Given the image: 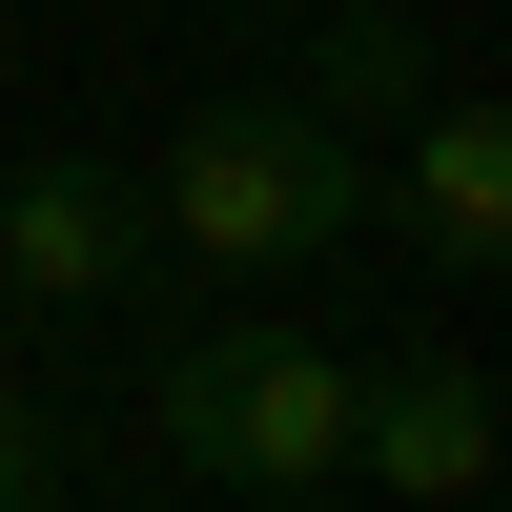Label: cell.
<instances>
[{
    "label": "cell",
    "mask_w": 512,
    "mask_h": 512,
    "mask_svg": "<svg viewBox=\"0 0 512 512\" xmlns=\"http://www.w3.org/2000/svg\"><path fill=\"white\" fill-rule=\"evenodd\" d=\"M369 185H390V164H369L328 103H287V82L267 103H185L164 164H144V246L164 267H328V246L390 226Z\"/></svg>",
    "instance_id": "6da1fadb"
},
{
    "label": "cell",
    "mask_w": 512,
    "mask_h": 512,
    "mask_svg": "<svg viewBox=\"0 0 512 512\" xmlns=\"http://www.w3.org/2000/svg\"><path fill=\"white\" fill-rule=\"evenodd\" d=\"M144 431H164V472L308 512L328 472H349V349H328V328H185L164 390H144Z\"/></svg>",
    "instance_id": "7a4b0ae2"
},
{
    "label": "cell",
    "mask_w": 512,
    "mask_h": 512,
    "mask_svg": "<svg viewBox=\"0 0 512 512\" xmlns=\"http://www.w3.org/2000/svg\"><path fill=\"white\" fill-rule=\"evenodd\" d=\"M349 472L390 512H472L492 492V369L472 349H390V369L349 349Z\"/></svg>",
    "instance_id": "3957f363"
},
{
    "label": "cell",
    "mask_w": 512,
    "mask_h": 512,
    "mask_svg": "<svg viewBox=\"0 0 512 512\" xmlns=\"http://www.w3.org/2000/svg\"><path fill=\"white\" fill-rule=\"evenodd\" d=\"M164 246H144V185L123 164H21L0 185V308H123Z\"/></svg>",
    "instance_id": "277c9868"
},
{
    "label": "cell",
    "mask_w": 512,
    "mask_h": 512,
    "mask_svg": "<svg viewBox=\"0 0 512 512\" xmlns=\"http://www.w3.org/2000/svg\"><path fill=\"white\" fill-rule=\"evenodd\" d=\"M369 205H410L431 287H492L512 267V123L492 103H410V185H369Z\"/></svg>",
    "instance_id": "5b68a950"
},
{
    "label": "cell",
    "mask_w": 512,
    "mask_h": 512,
    "mask_svg": "<svg viewBox=\"0 0 512 512\" xmlns=\"http://www.w3.org/2000/svg\"><path fill=\"white\" fill-rule=\"evenodd\" d=\"M410 82H431V41H410L390 0H349V21H328V62H308V103H328V123L369 144V103H410Z\"/></svg>",
    "instance_id": "8992f818"
},
{
    "label": "cell",
    "mask_w": 512,
    "mask_h": 512,
    "mask_svg": "<svg viewBox=\"0 0 512 512\" xmlns=\"http://www.w3.org/2000/svg\"><path fill=\"white\" fill-rule=\"evenodd\" d=\"M0 492H62V431H41V390L0 369Z\"/></svg>",
    "instance_id": "52a82bcc"
},
{
    "label": "cell",
    "mask_w": 512,
    "mask_h": 512,
    "mask_svg": "<svg viewBox=\"0 0 512 512\" xmlns=\"http://www.w3.org/2000/svg\"><path fill=\"white\" fill-rule=\"evenodd\" d=\"M0 512H62V492H0Z\"/></svg>",
    "instance_id": "ba28073f"
}]
</instances>
